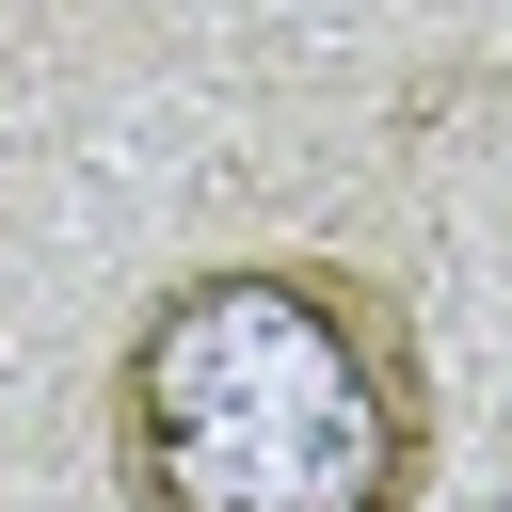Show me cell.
I'll use <instances>...</instances> for the list:
<instances>
[{"label": "cell", "instance_id": "6da1fadb", "mask_svg": "<svg viewBox=\"0 0 512 512\" xmlns=\"http://www.w3.org/2000/svg\"><path fill=\"white\" fill-rule=\"evenodd\" d=\"M128 512H416L432 352L352 256H208L112 336Z\"/></svg>", "mask_w": 512, "mask_h": 512}]
</instances>
